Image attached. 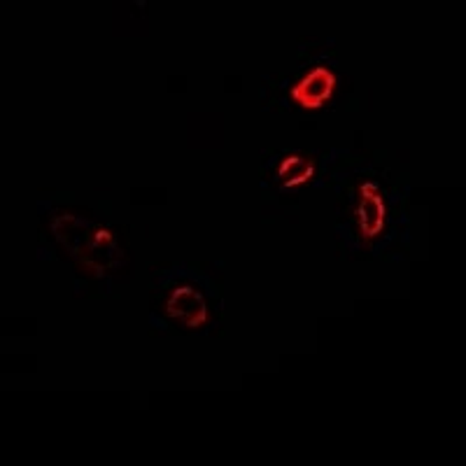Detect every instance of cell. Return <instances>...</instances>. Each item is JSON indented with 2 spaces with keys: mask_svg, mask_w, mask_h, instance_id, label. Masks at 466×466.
<instances>
[{
  "mask_svg": "<svg viewBox=\"0 0 466 466\" xmlns=\"http://www.w3.org/2000/svg\"><path fill=\"white\" fill-rule=\"evenodd\" d=\"M75 252L89 264L91 268H110L119 259V249H116L115 238L103 228H91L85 224V233L75 236Z\"/></svg>",
  "mask_w": 466,
  "mask_h": 466,
  "instance_id": "1",
  "label": "cell"
},
{
  "mask_svg": "<svg viewBox=\"0 0 466 466\" xmlns=\"http://www.w3.org/2000/svg\"><path fill=\"white\" fill-rule=\"evenodd\" d=\"M331 91H334V75L327 68H318L308 75L301 85L294 86L291 96L303 107H319L331 96Z\"/></svg>",
  "mask_w": 466,
  "mask_h": 466,
  "instance_id": "3",
  "label": "cell"
},
{
  "mask_svg": "<svg viewBox=\"0 0 466 466\" xmlns=\"http://www.w3.org/2000/svg\"><path fill=\"white\" fill-rule=\"evenodd\" d=\"M310 175H313V166L301 159V157H289L280 166V177L285 185H301Z\"/></svg>",
  "mask_w": 466,
  "mask_h": 466,
  "instance_id": "5",
  "label": "cell"
},
{
  "mask_svg": "<svg viewBox=\"0 0 466 466\" xmlns=\"http://www.w3.org/2000/svg\"><path fill=\"white\" fill-rule=\"evenodd\" d=\"M168 313L173 318L182 319L187 327L197 329L206 322V303H203L201 294L191 287H180L173 291V297L168 301Z\"/></svg>",
  "mask_w": 466,
  "mask_h": 466,
  "instance_id": "2",
  "label": "cell"
},
{
  "mask_svg": "<svg viewBox=\"0 0 466 466\" xmlns=\"http://www.w3.org/2000/svg\"><path fill=\"white\" fill-rule=\"evenodd\" d=\"M360 222L366 236H376L385 224V203L378 194H373V189H366L364 198H361Z\"/></svg>",
  "mask_w": 466,
  "mask_h": 466,
  "instance_id": "4",
  "label": "cell"
}]
</instances>
